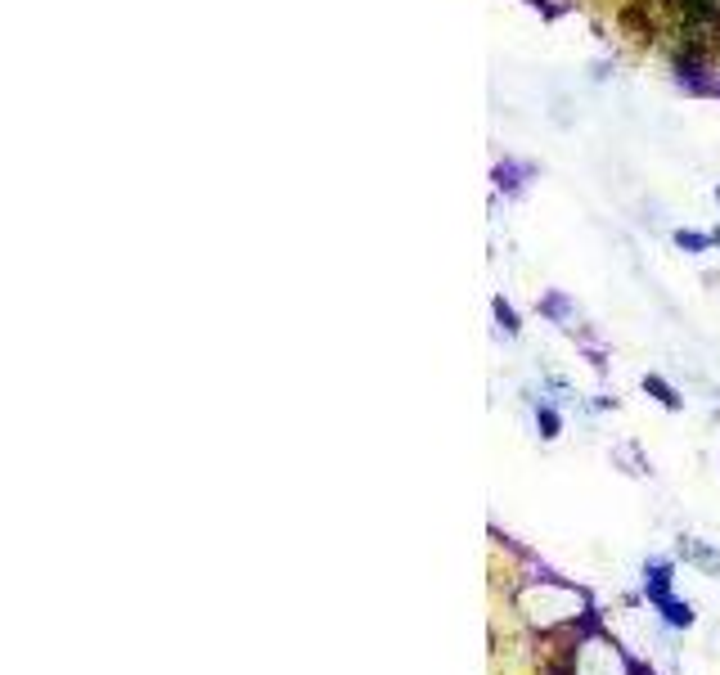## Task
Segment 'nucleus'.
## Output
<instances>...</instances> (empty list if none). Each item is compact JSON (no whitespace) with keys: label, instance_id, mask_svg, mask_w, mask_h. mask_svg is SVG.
Instances as JSON below:
<instances>
[{"label":"nucleus","instance_id":"nucleus-7","mask_svg":"<svg viewBox=\"0 0 720 675\" xmlns=\"http://www.w3.org/2000/svg\"><path fill=\"white\" fill-rule=\"evenodd\" d=\"M644 392H648V396H653V401H657V405H662V410H684V396H680V392H675V387H671V383H666V378H662V374H644Z\"/></svg>","mask_w":720,"mask_h":675},{"label":"nucleus","instance_id":"nucleus-2","mask_svg":"<svg viewBox=\"0 0 720 675\" xmlns=\"http://www.w3.org/2000/svg\"><path fill=\"white\" fill-rule=\"evenodd\" d=\"M671 585H675L671 558H648V563H644V599L653 603L657 612H662L666 626L689 630V626H693V603H689V599H675Z\"/></svg>","mask_w":720,"mask_h":675},{"label":"nucleus","instance_id":"nucleus-9","mask_svg":"<svg viewBox=\"0 0 720 675\" xmlns=\"http://www.w3.org/2000/svg\"><path fill=\"white\" fill-rule=\"evenodd\" d=\"M536 432H540V441H554L558 432H563V414H558L549 401L536 405Z\"/></svg>","mask_w":720,"mask_h":675},{"label":"nucleus","instance_id":"nucleus-6","mask_svg":"<svg viewBox=\"0 0 720 675\" xmlns=\"http://www.w3.org/2000/svg\"><path fill=\"white\" fill-rule=\"evenodd\" d=\"M675 554L684 558V563H693V567H702L707 576H720V554L711 545H702V540H693V536H684L680 540V549Z\"/></svg>","mask_w":720,"mask_h":675},{"label":"nucleus","instance_id":"nucleus-13","mask_svg":"<svg viewBox=\"0 0 720 675\" xmlns=\"http://www.w3.org/2000/svg\"><path fill=\"white\" fill-rule=\"evenodd\" d=\"M716 203H720V185H716Z\"/></svg>","mask_w":720,"mask_h":675},{"label":"nucleus","instance_id":"nucleus-1","mask_svg":"<svg viewBox=\"0 0 720 675\" xmlns=\"http://www.w3.org/2000/svg\"><path fill=\"white\" fill-rule=\"evenodd\" d=\"M581 608H585V594L563 581H536L522 590V612L536 626H558L567 617H581Z\"/></svg>","mask_w":720,"mask_h":675},{"label":"nucleus","instance_id":"nucleus-8","mask_svg":"<svg viewBox=\"0 0 720 675\" xmlns=\"http://www.w3.org/2000/svg\"><path fill=\"white\" fill-rule=\"evenodd\" d=\"M491 311H495V324H500V333H509V338H518L522 324H518V311H513V302L504 293L491 297Z\"/></svg>","mask_w":720,"mask_h":675},{"label":"nucleus","instance_id":"nucleus-4","mask_svg":"<svg viewBox=\"0 0 720 675\" xmlns=\"http://www.w3.org/2000/svg\"><path fill=\"white\" fill-rule=\"evenodd\" d=\"M536 311L545 315L549 324H558V329H567V333L576 329V306H572V297H567L563 288H549V293L536 302Z\"/></svg>","mask_w":720,"mask_h":675},{"label":"nucleus","instance_id":"nucleus-10","mask_svg":"<svg viewBox=\"0 0 720 675\" xmlns=\"http://www.w3.org/2000/svg\"><path fill=\"white\" fill-rule=\"evenodd\" d=\"M671 239H675V248H680V252H693V257H702V252L716 248V243H711V230H707V234H702V230H675Z\"/></svg>","mask_w":720,"mask_h":675},{"label":"nucleus","instance_id":"nucleus-3","mask_svg":"<svg viewBox=\"0 0 720 675\" xmlns=\"http://www.w3.org/2000/svg\"><path fill=\"white\" fill-rule=\"evenodd\" d=\"M576 675H635V666H630V657L621 653L612 639L603 635H590L576 644Z\"/></svg>","mask_w":720,"mask_h":675},{"label":"nucleus","instance_id":"nucleus-12","mask_svg":"<svg viewBox=\"0 0 720 675\" xmlns=\"http://www.w3.org/2000/svg\"><path fill=\"white\" fill-rule=\"evenodd\" d=\"M711 243H716V248H720V225H711Z\"/></svg>","mask_w":720,"mask_h":675},{"label":"nucleus","instance_id":"nucleus-5","mask_svg":"<svg viewBox=\"0 0 720 675\" xmlns=\"http://www.w3.org/2000/svg\"><path fill=\"white\" fill-rule=\"evenodd\" d=\"M527 176H536V167H531V162H518V158L495 162V189H504V194H522Z\"/></svg>","mask_w":720,"mask_h":675},{"label":"nucleus","instance_id":"nucleus-11","mask_svg":"<svg viewBox=\"0 0 720 675\" xmlns=\"http://www.w3.org/2000/svg\"><path fill=\"white\" fill-rule=\"evenodd\" d=\"M680 5L689 9L693 18H711V14H716V0H680Z\"/></svg>","mask_w":720,"mask_h":675}]
</instances>
